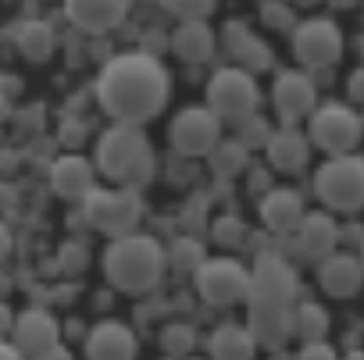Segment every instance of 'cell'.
Segmentation results:
<instances>
[{"label": "cell", "mask_w": 364, "mask_h": 360, "mask_svg": "<svg viewBox=\"0 0 364 360\" xmlns=\"http://www.w3.org/2000/svg\"><path fill=\"white\" fill-rule=\"evenodd\" d=\"M97 104L107 118L146 125L157 118L171 100V72L161 65V54L150 50H125L104 61L93 82Z\"/></svg>", "instance_id": "cell-1"}, {"label": "cell", "mask_w": 364, "mask_h": 360, "mask_svg": "<svg viewBox=\"0 0 364 360\" xmlns=\"http://www.w3.org/2000/svg\"><path fill=\"white\" fill-rule=\"evenodd\" d=\"M296 293L300 278L293 264L282 253H257L250 268V289H247V324L257 339V346L279 349L293 339V317H296Z\"/></svg>", "instance_id": "cell-2"}, {"label": "cell", "mask_w": 364, "mask_h": 360, "mask_svg": "<svg viewBox=\"0 0 364 360\" xmlns=\"http://www.w3.org/2000/svg\"><path fill=\"white\" fill-rule=\"evenodd\" d=\"M164 271H168V253L154 236L136 229L125 236H111L104 250V278L111 289L125 296H146L161 285Z\"/></svg>", "instance_id": "cell-3"}, {"label": "cell", "mask_w": 364, "mask_h": 360, "mask_svg": "<svg viewBox=\"0 0 364 360\" xmlns=\"http://www.w3.org/2000/svg\"><path fill=\"white\" fill-rule=\"evenodd\" d=\"M93 164L114 186H143L154 175L157 157H154L150 139L139 132V125L114 121L111 129L100 132V139L93 146Z\"/></svg>", "instance_id": "cell-4"}, {"label": "cell", "mask_w": 364, "mask_h": 360, "mask_svg": "<svg viewBox=\"0 0 364 360\" xmlns=\"http://www.w3.org/2000/svg\"><path fill=\"white\" fill-rule=\"evenodd\" d=\"M314 197L332 214H357L364 211V157L328 153V160L314 171Z\"/></svg>", "instance_id": "cell-5"}, {"label": "cell", "mask_w": 364, "mask_h": 360, "mask_svg": "<svg viewBox=\"0 0 364 360\" xmlns=\"http://www.w3.org/2000/svg\"><path fill=\"white\" fill-rule=\"evenodd\" d=\"M82 218L93 232L104 236H125L132 229H139L143 222V197L136 186H93L82 197Z\"/></svg>", "instance_id": "cell-6"}, {"label": "cell", "mask_w": 364, "mask_h": 360, "mask_svg": "<svg viewBox=\"0 0 364 360\" xmlns=\"http://www.w3.org/2000/svg\"><path fill=\"white\" fill-rule=\"evenodd\" d=\"M208 107L218 114V118H247L261 107V86H257V75L240 68V65H229V68H218L211 79H208Z\"/></svg>", "instance_id": "cell-7"}, {"label": "cell", "mask_w": 364, "mask_h": 360, "mask_svg": "<svg viewBox=\"0 0 364 360\" xmlns=\"http://www.w3.org/2000/svg\"><path fill=\"white\" fill-rule=\"evenodd\" d=\"M364 129H360V114L350 104H318L307 114V139L311 146H321L325 153H350L360 143Z\"/></svg>", "instance_id": "cell-8"}, {"label": "cell", "mask_w": 364, "mask_h": 360, "mask_svg": "<svg viewBox=\"0 0 364 360\" xmlns=\"http://www.w3.org/2000/svg\"><path fill=\"white\" fill-rule=\"evenodd\" d=\"M193 285H197V296L208 307H236V303L247 300L250 271L240 261H232V257H218V261L208 257L193 271Z\"/></svg>", "instance_id": "cell-9"}, {"label": "cell", "mask_w": 364, "mask_h": 360, "mask_svg": "<svg viewBox=\"0 0 364 360\" xmlns=\"http://www.w3.org/2000/svg\"><path fill=\"white\" fill-rule=\"evenodd\" d=\"M293 58L307 72L336 68L343 58V33L332 18H307L293 26Z\"/></svg>", "instance_id": "cell-10"}, {"label": "cell", "mask_w": 364, "mask_h": 360, "mask_svg": "<svg viewBox=\"0 0 364 360\" xmlns=\"http://www.w3.org/2000/svg\"><path fill=\"white\" fill-rule=\"evenodd\" d=\"M222 139V118L204 107H182L168 125V143L178 157H208Z\"/></svg>", "instance_id": "cell-11"}, {"label": "cell", "mask_w": 364, "mask_h": 360, "mask_svg": "<svg viewBox=\"0 0 364 360\" xmlns=\"http://www.w3.org/2000/svg\"><path fill=\"white\" fill-rule=\"evenodd\" d=\"M11 342L18 346L22 356H40L47 360V353L61 342V324L47 307H26L22 314H15L11 324Z\"/></svg>", "instance_id": "cell-12"}, {"label": "cell", "mask_w": 364, "mask_h": 360, "mask_svg": "<svg viewBox=\"0 0 364 360\" xmlns=\"http://www.w3.org/2000/svg\"><path fill=\"white\" fill-rule=\"evenodd\" d=\"M272 107L286 125H296L318 107V86L307 72H279L272 86Z\"/></svg>", "instance_id": "cell-13"}, {"label": "cell", "mask_w": 364, "mask_h": 360, "mask_svg": "<svg viewBox=\"0 0 364 360\" xmlns=\"http://www.w3.org/2000/svg\"><path fill=\"white\" fill-rule=\"evenodd\" d=\"M65 18L90 36H104L111 29H118L132 8V0H61Z\"/></svg>", "instance_id": "cell-14"}, {"label": "cell", "mask_w": 364, "mask_h": 360, "mask_svg": "<svg viewBox=\"0 0 364 360\" xmlns=\"http://www.w3.org/2000/svg\"><path fill=\"white\" fill-rule=\"evenodd\" d=\"M318 285L332 300H350L364 289V261L350 250H332L318 261Z\"/></svg>", "instance_id": "cell-15"}, {"label": "cell", "mask_w": 364, "mask_h": 360, "mask_svg": "<svg viewBox=\"0 0 364 360\" xmlns=\"http://www.w3.org/2000/svg\"><path fill=\"white\" fill-rule=\"evenodd\" d=\"M90 360H132L139 356V339L125 321H97L82 342Z\"/></svg>", "instance_id": "cell-16"}, {"label": "cell", "mask_w": 364, "mask_h": 360, "mask_svg": "<svg viewBox=\"0 0 364 360\" xmlns=\"http://www.w3.org/2000/svg\"><path fill=\"white\" fill-rule=\"evenodd\" d=\"M222 47L229 50V58L232 61H240V68H247V72H268L272 68V47L247 26V22H225L222 26Z\"/></svg>", "instance_id": "cell-17"}, {"label": "cell", "mask_w": 364, "mask_h": 360, "mask_svg": "<svg viewBox=\"0 0 364 360\" xmlns=\"http://www.w3.org/2000/svg\"><path fill=\"white\" fill-rule=\"evenodd\" d=\"M168 50L186 61V65H204L215 58L218 50V36L215 29L208 26V18H190V22H178L171 29V40H168Z\"/></svg>", "instance_id": "cell-18"}, {"label": "cell", "mask_w": 364, "mask_h": 360, "mask_svg": "<svg viewBox=\"0 0 364 360\" xmlns=\"http://www.w3.org/2000/svg\"><path fill=\"white\" fill-rule=\"evenodd\" d=\"M97 186V164L82 153H65L50 164V190L61 200H82Z\"/></svg>", "instance_id": "cell-19"}, {"label": "cell", "mask_w": 364, "mask_h": 360, "mask_svg": "<svg viewBox=\"0 0 364 360\" xmlns=\"http://www.w3.org/2000/svg\"><path fill=\"white\" fill-rule=\"evenodd\" d=\"M296 239V250L311 261H321L325 253H332L339 246V225L332 218V211H311L296 222V229L289 232Z\"/></svg>", "instance_id": "cell-20"}, {"label": "cell", "mask_w": 364, "mask_h": 360, "mask_svg": "<svg viewBox=\"0 0 364 360\" xmlns=\"http://www.w3.org/2000/svg\"><path fill=\"white\" fill-rule=\"evenodd\" d=\"M257 214H261L264 229L289 236L296 229V222L304 218V197L296 190H289V186H272V190L261 193Z\"/></svg>", "instance_id": "cell-21"}, {"label": "cell", "mask_w": 364, "mask_h": 360, "mask_svg": "<svg viewBox=\"0 0 364 360\" xmlns=\"http://www.w3.org/2000/svg\"><path fill=\"white\" fill-rule=\"evenodd\" d=\"M264 157L275 171H300L311 157V139L296 125H282L264 139Z\"/></svg>", "instance_id": "cell-22"}, {"label": "cell", "mask_w": 364, "mask_h": 360, "mask_svg": "<svg viewBox=\"0 0 364 360\" xmlns=\"http://www.w3.org/2000/svg\"><path fill=\"white\" fill-rule=\"evenodd\" d=\"M208 353L218 356V360H250L257 353V339H254L250 324L225 321L208 335Z\"/></svg>", "instance_id": "cell-23"}, {"label": "cell", "mask_w": 364, "mask_h": 360, "mask_svg": "<svg viewBox=\"0 0 364 360\" xmlns=\"http://www.w3.org/2000/svg\"><path fill=\"white\" fill-rule=\"evenodd\" d=\"M15 47H18V54H22L26 61L40 65V61H47V58L54 54L58 36H54V29H50L43 18H29V22L15 26Z\"/></svg>", "instance_id": "cell-24"}, {"label": "cell", "mask_w": 364, "mask_h": 360, "mask_svg": "<svg viewBox=\"0 0 364 360\" xmlns=\"http://www.w3.org/2000/svg\"><path fill=\"white\" fill-rule=\"evenodd\" d=\"M208 160H211V171H215V175L236 178V175H243L247 164H250V146H247L243 139H218L215 150L208 153Z\"/></svg>", "instance_id": "cell-25"}, {"label": "cell", "mask_w": 364, "mask_h": 360, "mask_svg": "<svg viewBox=\"0 0 364 360\" xmlns=\"http://www.w3.org/2000/svg\"><path fill=\"white\" fill-rule=\"evenodd\" d=\"M164 253H168V268H171V271H178V275H193V271L208 261L204 243H200V239H193V236H178Z\"/></svg>", "instance_id": "cell-26"}, {"label": "cell", "mask_w": 364, "mask_h": 360, "mask_svg": "<svg viewBox=\"0 0 364 360\" xmlns=\"http://www.w3.org/2000/svg\"><path fill=\"white\" fill-rule=\"evenodd\" d=\"M328 324H332V317H328V310H325L321 303H296L293 335H296L300 342H307V339H325Z\"/></svg>", "instance_id": "cell-27"}, {"label": "cell", "mask_w": 364, "mask_h": 360, "mask_svg": "<svg viewBox=\"0 0 364 360\" xmlns=\"http://www.w3.org/2000/svg\"><path fill=\"white\" fill-rule=\"evenodd\" d=\"M157 346H161L164 356H186V353L197 346V332H193V324H186V321H168V324L157 332Z\"/></svg>", "instance_id": "cell-28"}, {"label": "cell", "mask_w": 364, "mask_h": 360, "mask_svg": "<svg viewBox=\"0 0 364 360\" xmlns=\"http://www.w3.org/2000/svg\"><path fill=\"white\" fill-rule=\"evenodd\" d=\"M157 4L175 18V22H190V18H208L215 11V0H157Z\"/></svg>", "instance_id": "cell-29"}, {"label": "cell", "mask_w": 364, "mask_h": 360, "mask_svg": "<svg viewBox=\"0 0 364 360\" xmlns=\"http://www.w3.org/2000/svg\"><path fill=\"white\" fill-rule=\"evenodd\" d=\"M261 22L275 33H293L296 26V15H293V4H286V0H264L261 4Z\"/></svg>", "instance_id": "cell-30"}, {"label": "cell", "mask_w": 364, "mask_h": 360, "mask_svg": "<svg viewBox=\"0 0 364 360\" xmlns=\"http://www.w3.org/2000/svg\"><path fill=\"white\" fill-rule=\"evenodd\" d=\"M211 236H215L218 246H240V243L247 239V225H243L240 218H232V214H222V218H215Z\"/></svg>", "instance_id": "cell-31"}, {"label": "cell", "mask_w": 364, "mask_h": 360, "mask_svg": "<svg viewBox=\"0 0 364 360\" xmlns=\"http://www.w3.org/2000/svg\"><path fill=\"white\" fill-rule=\"evenodd\" d=\"M272 136V129H268V121L254 111V114H247V118H240V139L254 150V146H264V139Z\"/></svg>", "instance_id": "cell-32"}, {"label": "cell", "mask_w": 364, "mask_h": 360, "mask_svg": "<svg viewBox=\"0 0 364 360\" xmlns=\"http://www.w3.org/2000/svg\"><path fill=\"white\" fill-rule=\"evenodd\" d=\"M86 261H90L86 246H72V243H68V246L61 250V268H65V271H82Z\"/></svg>", "instance_id": "cell-33"}, {"label": "cell", "mask_w": 364, "mask_h": 360, "mask_svg": "<svg viewBox=\"0 0 364 360\" xmlns=\"http://www.w3.org/2000/svg\"><path fill=\"white\" fill-rule=\"evenodd\" d=\"M300 356H304V360H332L336 349H332L325 339H307V342L300 346Z\"/></svg>", "instance_id": "cell-34"}, {"label": "cell", "mask_w": 364, "mask_h": 360, "mask_svg": "<svg viewBox=\"0 0 364 360\" xmlns=\"http://www.w3.org/2000/svg\"><path fill=\"white\" fill-rule=\"evenodd\" d=\"M90 136V129L82 125V121H72V118H65V125H61V143L65 146H82V139Z\"/></svg>", "instance_id": "cell-35"}, {"label": "cell", "mask_w": 364, "mask_h": 360, "mask_svg": "<svg viewBox=\"0 0 364 360\" xmlns=\"http://www.w3.org/2000/svg\"><path fill=\"white\" fill-rule=\"evenodd\" d=\"M346 93H350V100H353V104H360V107H364V65L350 72V79H346Z\"/></svg>", "instance_id": "cell-36"}, {"label": "cell", "mask_w": 364, "mask_h": 360, "mask_svg": "<svg viewBox=\"0 0 364 360\" xmlns=\"http://www.w3.org/2000/svg\"><path fill=\"white\" fill-rule=\"evenodd\" d=\"M339 243H364V225H346V229H339Z\"/></svg>", "instance_id": "cell-37"}, {"label": "cell", "mask_w": 364, "mask_h": 360, "mask_svg": "<svg viewBox=\"0 0 364 360\" xmlns=\"http://www.w3.org/2000/svg\"><path fill=\"white\" fill-rule=\"evenodd\" d=\"M11 324H15V310H11L8 303H0V335H8Z\"/></svg>", "instance_id": "cell-38"}, {"label": "cell", "mask_w": 364, "mask_h": 360, "mask_svg": "<svg viewBox=\"0 0 364 360\" xmlns=\"http://www.w3.org/2000/svg\"><path fill=\"white\" fill-rule=\"evenodd\" d=\"M22 353H18V346L15 342H8L4 335H0V360H18Z\"/></svg>", "instance_id": "cell-39"}, {"label": "cell", "mask_w": 364, "mask_h": 360, "mask_svg": "<svg viewBox=\"0 0 364 360\" xmlns=\"http://www.w3.org/2000/svg\"><path fill=\"white\" fill-rule=\"evenodd\" d=\"M11 253V232H8V225L0 222V261H4Z\"/></svg>", "instance_id": "cell-40"}, {"label": "cell", "mask_w": 364, "mask_h": 360, "mask_svg": "<svg viewBox=\"0 0 364 360\" xmlns=\"http://www.w3.org/2000/svg\"><path fill=\"white\" fill-rule=\"evenodd\" d=\"M11 200H15V190L11 186H0V211H8Z\"/></svg>", "instance_id": "cell-41"}, {"label": "cell", "mask_w": 364, "mask_h": 360, "mask_svg": "<svg viewBox=\"0 0 364 360\" xmlns=\"http://www.w3.org/2000/svg\"><path fill=\"white\" fill-rule=\"evenodd\" d=\"M353 4H357V0H328V8H336V11H346Z\"/></svg>", "instance_id": "cell-42"}, {"label": "cell", "mask_w": 364, "mask_h": 360, "mask_svg": "<svg viewBox=\"0 0 364 360\" xmlns=\"http://www.w3.org/2000/svg\"><path fill=\"white\" fill-rule=\"evenodd\" d=\"M289 4H296V8H314V4H321V0H289Z\"/></svg>", "instance_id": "cell-43"}, {"label": "cell", "mask_w": 364, "mask_h": 360, "mask_svg": "<svg viewBox=\"0 0 364 360\" xmlns=\"http://www.w3.org/2000/svg\"><path fill=\"white\" fill-rule=\"evenodd\" d=\"M4 114H8V100H4V97H0V118H4Z\"/></svg>", "instance_id": "cell-44"}, {"label": "cell", "mask_w": 364, "mask_h": 360, "mask_svg": "<svg viewBox=\"0 0 364 360\" xmlns=\"http://www.w3.org/2000/svg\"><path fill=\"white\" fill-rule=\"evenodd\" d=\"M360 261H364V243H360Z\"/></svg>", "instance_id": "cell-45"}, {"label": "cell", "mask_w": 364, "mask_h": 360, "mask_svg": "<svg viewBox=\"0 0 364 360\" xmlns=\"http://www.w3.org/2000/svg\"><path fill=\"white\" fill-rule=\"evenodd\" d=\"M360 129H364V114H360Z\"/></svg>", "instance_id": "cell-46"}, {"label": "cell", "mask_w": 364, "mask_h": 360, "mask_svg": "<svg viewBox=\"0 0 364 360\" xmlns=\"http://www.w3.org/2000/svg\"><path fill=\"white\" fill-rule=\"evenodd\" d=\"M360 54H364V40H360Z\"/></svg>", "instance_id": "cell-47"}, {"label": "cell", "mask_w": 364, "mask_h": 360, "mask_svg": "<svg viewBox=\"0 0 364 360\" xmlns=\"http://www.w3.org/2000/svg\"><path fill=\"white\" fill-rule=\"evenodd\" d=\"M132 4H136V0H132Z\"/></svg>", "instance_id": "cell-48"}]
</instances>
